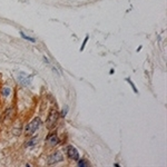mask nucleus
Listing matches in <instances>:
<instances>
[{"instance_id": "nucleus-1", "label": "nucleus", "mask_w": 167, "mask_h": 167, "mask_svg": "<svg viewBox=\"0 0 167 167\" xmlns=\"http://www.w3.org/2000/svg\"><path fill=\"white\" fill-rule=\"evenodd\" d=\"M40 125H41L40 118H38V117L35 118V119L32 120V121H30V123L26 126V128H25V134H26L27 136L34 135V134L39 129Z\"/></svg>"}, {"instance_id": "nucleus-2", "label": "nucleus", "mask_w": 167, "mask_h": 167, "mask_svg": "<svg viewBox=\"0 0 167 167\" xmlns=\"http://www.w3.org/2000/svg\"><path fill=\"white\" fill-rule=\"evenodd\" d=\"M57 120H58V111L56 109H51L47 117V121H46L48 128H54L57 124Z\"/></svg>"}, {"instance_id": "nucleus-3", "label": "nucleus", "mask_w": 167, "mask_h": 167, "mask_svg": "<svg viewBox=\"0 0 167 167\" xmlns=\"http://www.w3.org/2000/svg\"><path fill=\"white\" fill-rule=\"evenodd\" d=\"M62 154L60 152H56L54 153L53 155L49 156V158H48V164L49 165H54V164H57V163H59V161H62Z\"/></svg>"}, {"instance_id": "nucleus-4", "label": "nucleus", "mask_w": 167, "mask_h": 167, "mask_svg": "<svg viewBox=\"0 0 167 167\" xmlns=\"http://www.w3.org/2000/svg\"><path fill=\"white\" fill-rule=\"evenodd\" d=\"M67 156L70 159H74V161H78V159L80 158L79 153H78V150H77L74 146L67 147Z\"/></svg>"}, {"instance_id": "nucleus-5", "label": "nucleus", "mask_w": 167, "mask_h": 167, "mask_svg": "<svg viewBox=\"0 0 167 167\" xmlns=\"http://www.w3.org/2000/svg\"><path fill=\"white\" fill-rule=\"evenodd\" d=\"M30 77L31 76H28V75H26L25 73H21L20 75H19V77H18V80H19L20 84H22V85L28 86L30 84V80H31Z\"/></svg>"}, {"instance_id": "nucleus-6", "label": "nucleus", "mask_w": 167, "mask_h": 167, "mask_svg": "<svg viewBox=\"0 0 167 167\" xmlns=\"http://www.w3.org/2000/svg\"><path fill=\"white\" fill-rule=\"evenodd\" d=\"M49 141V143L51 144V145H55V144L58 143V138H57V136L56 135H53V136H50V138L48 139Z\"/></svg>"}, {"instance_id": "nucleus-7", "label": "nucleus", "mask_w": 167, "mask_h": 167, "mask_svg": "<svg viewBox=\"0 0 167 167\" xmlns=\"http://www.w3.org/2000/svg\"><path fill=\"white\" fill-rule=\"evenodd\" d=\"M10 93H11V90H10V88H3L2 89V95L5 97H8L9 95H10Z\"/></svg>"}, {"instance_id": "nucleus-8", "label": "nucleus", "mask_w": 167, "mask_h": 167, "mask_svg": "<svg viewBox=\"0 0 167 167\" xmlns=\"http://www.w3.org/2000/svg\"><path fill=\"white\" fill-rule=\"evenodd\" d=\"M20 35H21V37L22 38H25V39H27V40H29V41H31V42H35V38H31V37H29V36H26L24 34V32H20Z\"/></svg>"}, {"instance_id": "nucleus-9", "label": "nucleus", "mask_w": 167, "mask_h": 167, "mask_svg": "<svg viewBox=\"0 0 167 167\" xmlns=\"http://www.w3.org/2000/svg\"><path fill=\"white\" fill-rule=\"evenodd\" d=\"M77 161H78V165H79V166H86V164H87V163H86V161H84V159L82 161L80 158L78 159Z\"/></svg>"}, {"instance_id": "nucleus-10", "label": "nucleus", "mask_w": 167, "mask_h": 167, "mask_svg": "<svg viewBox=\"0 0 167 167\" xmlns=\"http://www.w3.org/2000/svg\"><path fill=\"white\" fill-rule=\"evenodd\" d=\"M87 40H88V36H87V37H86L85 41H84V44H82V47H80V51H82V50H84V48H85L86 44H87Z\"/></svg>"}]
</instances>
